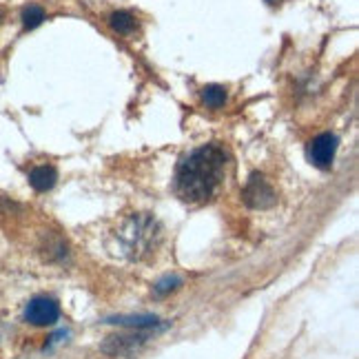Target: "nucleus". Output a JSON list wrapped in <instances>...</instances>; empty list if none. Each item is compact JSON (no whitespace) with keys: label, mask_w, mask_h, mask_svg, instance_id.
I'll return each mask as SVG.
<instances>
[{"label":"nucleus","mask_w":359,"mask_h":359,"mask_svg":"<svg viewBox=\"0 0 359 359\" xmlns=\"http://www.w3.org/2000/svg\"><path fill=\"white\" fill-rule=\"evenodd\" d=\"M226 151L217 144H204L180 162L175 173V193L189 204L209 200L224 180Z\"/></svg>","instance_id":"nucleus-1"},{"label":"nucleus","mask_w":359,"mask_h":359,"mask_svg":"<svg viewBox=\"0 0 359 359\" xmlns=\"http://www.w3.org/2000/svg\"><path fill=\"white\" fill-rule=\"evenodd\" d=\"M244 204L251 206V209H271L278 202V196H275L273 187L269 184V180L259 173H253L248 177V182L242 191Z\"/></svg>","instance_id":"nucleus-2"},{"label":"nucleus","mask_w":359,"mask_h":359,"mask_svg":"<svg viewBox=\"0 0 359 359\" xmlns=\"http://www.w3.org/2000/svg\"><path fill=\"white\" fill-rule=\"evenodd\" d=\"M25 320L32 326H51L60 320V306L51 297H34L25 309Z\"/></svg>","instance_id":"nucleus-3"},{"label":"nucleus","mask_w":359,"mask_h":359,"mask_svg":"<svg viewBox=\"0 0 359 359\" xmlns=\"http://www.w3.org/2000/svg\"><path fill=\"white\" fill-rule=\"evenodd\" d=\"M127 238H129V251L140 257L142 253H147V248L154 242V238H158V231H156V222L149 217H137L129 224L127 229Z\"/></svg>","instance_id":"nucleus-4"},{"label":"nucleus","mask_w":359,"mask_h":359,"mask_svg":"<svg viewBox=\"0 0 359 359\" xmlns=\"http://www.w3.org/2000/svg\"><path fill=\"white\" fill-rule=\"evenodd\" d=\"M337 154V137L333 133H320L309 144V160L317 169H330Z\"/></svg>","instance_id":"nucleus-5"},{"label":"nucleus","mask_w":359,"mask_h":359,"mask_svg":"<svg viewBox=\"0 0 359 359\" xmlns=\"http://www.w3.org/2000/svg\"><path fill=\"white\" fill-rule=\"evenodd\" d=\"M58 182V171L51 164H40V167L29 171V184L38 191V193H47L56 187Z\"/></svg>","instance_id":"nucleus-6"},{"label":"nucleus","mask_w":359,"mask_h":359,"mask_svg":"<svg viewBox=\"0 0 359 359\" xmlns=\"http://www.w3.org/2000/svg\"><path fill=\"white\" fill-rule=\"evenodd\" d=\"M147 337L144 335H124V337H109V341L102 346L104 353L109 355H120V353H127L133 351L135 346H140Z\"/></svg>","instance_id":"nucleus-7"},{"label":"nucleus","mask_w":359,"mask_h":359,"mask_svg":"<svg viewBox=\"0 0 359 359\" xmlns=\"http://www.w3.org/2000/svg\"><path fill=\"white\" fill-rule=\"evenodd\" d=\"M109 25H111V29L122 34V36H129L135 32V27H137V20L133 13L129 11H114L111 16H109Z\"/></svg>","instance_id":"nucleus-8"},{"label":"nucleus","mask_w":359,"mask_h":359,"mask_svg":"<svg viewBox=\"0 0 359 359\" xmlns=\"http://www.w3.org/2000/svg\"><path fill=\"white\" fill-rule=\"evenodd\" d=\"M229 100V91L222 85H209L202 89V102L209 109H219L224 107Z\"/></svg>","instance_id":"nucleus-9"},{"label":"nucleus","mask_w":359,"mask_h":359,"mask_svg":"<svg viewBox=\"0 0 359 359\" xmlns=\"http://www.w3.org/2000/svg\"><path fill=\"white\" fill-rule=\"evenodd\" d=\"M45 9L40 5H27L20 13V20H22V27L25 29H36L45 22Z\"/></svg>","instance_id":"nucleus-10"},{"label":"nucleus","mask_w":359,"mask_h":359,"mask_svg":"<svg viewBox=\"0 0 359 359\" xmlns=\"http://www.w3.org/2000/svg\"><path fill=\"white\" fill-rule=\"evenodd\" d=\"M158 317L151 315H137V317H114L109 320V324H122V326H131V328H149V326H158Z\"/></svg>","instance_id":"nucleus-11"},{"label":"nucleus","mask_w":359,"mask_h":359,"mask_svg":"<svg viewBox=\"0 0 359 359\" xmlns=\"http://www.w3.org/2000/svg\"><path fill=\"white\" fill-rule=\"evenodd\" d=\"M182 284V280L180 278H164V280H160L158 284H156V288H154V293L158 295V297H164V295H169L171 291H175V288Z\"/></svg>","instance_id":"nucleus-12"},{"label":"nucleus","mask_w":359,"mask_h":359,"mask_svg":"<svg viewBox=\"0 0 359 359\" xmlns=\"http://www.w3.org/2000/svg\"><path fill=\"white\" fill-rule=\"evenodd\" d=\"M269 3H271V5H278V3H282V0H269Z\"/></svg>","instance_id":"nucleus-13"}]
</instances>
